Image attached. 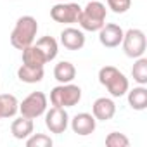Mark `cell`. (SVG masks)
Wrapping results in <instances>:
<instances>
[{
  "label": "cell",
  "mask_w": 147,
  "mask_h": 147,
  "mask_svg": "<svg viewBox=\"0 0 147 147\" xmlns=\"http://www.w3.org/2000/svg\"><path fill=\"white\" fill-rule=\"evenodd\" d=\"M36 33H38V21L33 16H21L18 18L14 30L11 33V45L18 50H23L28 45L35 43Z\"/></svg>",
  "instance_id": "6da1fadb"
},
{
  "label": "cell",
  "mask_w": 147,
  "mask_h": 147,
  "mask_svg": "<svg viewBox=\"0 0 147 147\" xmlns=\"http://www.w3.org/2000/svg\"><path fill=\"white\" fill-rule=\"evenodd\" d=\"M107 18V9L106 4L99 0H88L87 5L82 7L80 16H78V24L85 31H99L106 24Z\"/></svg>",
  "instance_id": "7a4b0ae2"
},
{
  "label": "cell",
  "mask_w": 147,
  "mask_h": 147,
  "mask_svg": "<svg viewBox=\"0 0 147 147\" xmlns=\"http://www.w3.org/2000/svg\"><path fill=\"white\" fill-rule=\"evenodd\" d=\"M99 83L107 88L111 97H123L126 95L130 83L128 78L125 76V73H121L114 66H102L99 69Z\"/></svg>",
  "instance_id": "3957f363"
},
{
  "label": "cell",
  "mask_w": 147,
  "mask_h": 147,
  "mask_svg": "<svg viewBox=\"0 0 147 147\" xmlns=\"http://www.w3.org/2000/svg\"><path fill=\"white\" fill-rule=\"evenodd\" d=\"M82 100V88L71 83H59L50 90V104L57 107H75Z\"/></svg>",
  "instance_id": "277c9868"
},
{
  "label": "cell",
  "mask_w": 147,
  "mask_h": 147,
  "mask_svg": "<svg viewBox=\"0 0 147 147\" xmlns=\"http://www.w3.org/2000/svg\"><path fill=\"white\" fill-rule=\"evenodd\" d=\"M121 45H123V50H125L126 57H130V59L142 57L145 54V49H147L145 33L138 28H130L128 31H125Z\"/></svg>",
  "instance_id": "5b68a950"
},
{
  "label": "cell",
  "mask_w": 147,
  "mask_h": 147,
  "mask_svg": "<svg viewBox=\"0 0 147 147\" xmlns=\"http://www.w3.org/2000/svg\"><path fill=\"white\" fill-rule=\"evenodd\" d=\"M47 106H49V97L43 92H31L26 99H23V102H19V113L24 118L36 119L42 114H45Z\"/></svg>",
  "instance_id": "8992f818"
},
{
  "label": "cell",
  "mask_w": 147,
  "mask_h": 147,
  "mask_svg": "<svg viewBox=\"0 0 147 147\" xmlns=\"http://www.w3.org/2000/svg\"><path fill=\"white\" fill-rule=\"evenodd\" d=\"M80 11L82 7L75 2H57L50 9V18L61 24H73V23H78Z\"/></svg>",
  "instance_id": "52a82bcc"
},
{
  "label": "cell",
  "mask_w": 147,
  "mask_h": 147,
  "mask_svg": "<svg viewBox=\"0 0 147 147\" xmlns=\"http://www.w3.org/2000/svg\"><path fill=\"white\" fill-rule=\"evenodd\" d=\"M45 126L50 133H64L69 126V114L64 107L52 106L49 111H45Z\"/></svg>",
  "instance_id": "ba28073f"
},
{
  "label": "cell",
  "mask_w": 147,
  "mask_h": 147,
  "mask_svg": "<svg viewBox=\"0 0 147 147\" xmlns=\"http://www.w3.org/2000/svg\"><path fill=\"white\" fill-rule=\"evenodd\" d=\"M69 125H71L73 133H76L80 137H87V135H92L95 131L97 119L90 113H78L73 116V119H69Z\"/></svg>",
  "instance_id": "9c48e42d"
},
{
  "label": "cell",
  "mask_w": 147,
  "mask_h": 147,
  "mask_svg": "<svg viewBox=\"0 0 147 147\" xmlns=\"http://www.w3.org/2000/svg\"><path fill=\"white\" fill-rule=\"evenodd\" d=\"M123 35H125V31H123V28L119 24L109 23V24H104L99 30V42L106 49H116V47L121 45Z\"/></svg>",
  "instance_id": "30bf717a"
},
{
  "label": "cell",
  "mask_w": 147,
  "mask_h": 147,
  "mask_svg": "<svg viewBox=\"0 0 147 147\" xmlns=\"http://www.w3.org/2000/svg\"><path fill=\"white\" fill-rule=\"evenodd\" d=\"M92 114L97 121H109L116 114V104L111 97H99L92 104Z\"/></svg>",
  "instance_id": "8fae6325"
},
{
  "label": "cell",
  "mask_w": 147,
  "mask_h": 147,
  "mask_svg": "<svg viewBox=\"0 0 147 147\" xmlns=\"http://www.w3.org/2000/svg\"><path fill=\"white\" fill-rule=\"evenodd\" d=\"M59 36H61L62 47L67 50H80L85 45V33L78 28H73V26L64 28Z\"/></svg>",
  "instance_id": "7c38bea8"
},
{
  "label": "cell",
  "mask_w": 147,
  "mask_h": 147,
  "mask_svg": "<svg viewBox=\"0 0 147 147\" xmlns=\"http://www.w3.org/2000/svg\"><path fill=\"white\" fill-rule=\"evenodd\" d=\"M33 130H35L33 119L24 118V116L16 118V119L11 123V133H12V137L18 138V140H26V138L33 133Z\"/></svg>",
  "instance_id": "4fadbf2b"
},
{
  "label": "cell",
  "mask_w": 147,
  "mask_h": 147,
  "mask_svg": "<svg viewBox=\"0 0 147 147\" xmlns=\"http://www.w3.org/2000/svg\"><path fill=\"white\" fill-rule=\"evenodd\" d=\"M128 106L133 111H144L147 107V88L145 85L133 87L131 90L128 88Z\"/></svg>",
  "instance_id": "5bb4252c"
},
{
  "label": "cell",
  "mask_w": 147,
  "mask_h": 147,
  "mask_svg": "<svg viewBox=\"0 0 147 147\" xmlns=\"http://www.w3.org/2000/svg\"><path fill=\"white\" fill-rule=\"evenodd\" d=\"M54 78L59 83H71L76 78V67L69 61H61L54 67Z\"/></svg>",
  "instance_id": "9a60e30c"
},
{
  "label": "cell",
  "mask_w": 147,
  "mask_h": 147,
  "mask_svg": "<svg viewBox=\"0 0 147 147\" xmlns=\"http://www.w3.org/2000/svg\"><path fill=\"white\" fill-rule=\"evenodd\" d=\"M23 52V64H26V66H33V67H43L45 64H47V59H45V55L42 54V50L35 45V43H31V45H28L26 49H23L21 50Z\"/></svg>",
  "instance_id": "2e32d148"
},
{
  "label": "cell",
  "mask_w": 147,
  "mask_h": 147,
  "mask_svg": "<svg viewBox=\"0 0 147 147\" xmlns=\"http://www.w3.org/2000/svg\"><path fill=\"white\" fill-rule=\"evenodd\" d=\"M19 113V102L12 94H0V119L14 118Z\"/></svg>",
  "instance_id": "e0dca14e"
},
{
  "label": "cell",
  "mask_w": 147,
  "mask_h": 147,
  "mask_svg": "<svg viewBox=\"0 0 147 147\" xmlns=\"http://www.w3.org/2000/svg\"><path fill=\"white\" fill-rule=\"evenodd\" d=\"M43 67H33V66H26L23 64L19 69H18V78L23 82V83H40L43 80Z\"/></svg>",
  "instance_id": "ac0fdd59"
},
{
  "label": "cell",
  "mask_w": 147,
  "mask_h": 147,
  "mask_svg": "<svg viewBox=\"0 0 147 147\" xmlns=\"http://www.w3.org/2000/svg\"><path fill=\"white\" fill-rule=\"evenodd\" d=\"M40 50H42V54L45 55V59H47V62H50V61H54L55 57H57V52H59V45H57V40L54 38V36H42L40 40H36V43H35Z\"/></svg>",
  "instance_id": "d6986e66"
},
{
  "label": "cell",
  "mask_w": 147,
  "mask_h": 147,
  "mask_svg": "<svg viewBox=\"0 0 147 147\" xmlns=\"http://www.w3.org/2000/svg\"><path fill=\"white\" fill-rule=\"evenodd\" d=\"M131 78L138 83V85H147V59L137 57L131 67Z\"/></svg>",
  "instance_id": "ffe728a7"
},
{
  "label": "cell",
  "mask_w": 147,
  "mask_h": 147,
  "mask_svg": "<svg viewBox=\"0 0 147 147\" xmlns=\"http://www.w3.org/2000/svg\"><path fill=\"white\" fill-rule=\"evenodd\" d=\"M52 144H54V140L45 133H31L26 138L28 147H52Z\"/></svg>",
  "instance_id": "44dd1931"
},
{
  "label": "cell",
  "mask_w": 147,
  "mask_h": 147,
  "mask_svg": "<svg viewBox=\"0 0 147 147\" xmlns=\"http://www.w3.org/2000/svg\"><path fill=\"white\" fill-rule=\"evenodd\" d=\"M106 145L107 147H128L130 145V140L125 133H119V131H111L107 137H106Z\"/></svg>",
  "instance_id": "7402d4cb"
},
{
  "label": "cell",
  "mask_w": 147,
  "mask_h": 147,
  "mask_svg": "<svg viewBox=\"0 0 147 147\" xmlns=\"http://www.w3.org/2000/svg\"><path fill=\"white\" fill-rule=\"evenodd\" d=\"M107 7L114 14H125L131 7V0H107Z\"/></svg>",
  "instance_id": "603a6c76"
},
{
  "label": "cell",
  "mask_w": 147,
  "mask_h": 147,
  "mask_svg": "<svg viewBox=\"0 0 147 147\" xmlns=\"http://www.w3.org/2000/svg\"><path fill=\"white\" fill-rule=\"evenodd\" d=\"M57 2H67V0H57Z\"/></svg>",
  "instance_id": "cb8c5ba5"
},
{
  "label": "cell",
  "mask_w": 147,
  "mask_h": 147,
  "mask_svg": "<svg viewBox=\"0 0 147 147\" xmlns=\"http://www.w3.org/2000/svg\"><path fill=\"white\" fill-rule=\"evenodd\" d=\"M87 2H88V0H87Z\"/></svg>",
  "instance_id": "d4e9b609"
}]
</instances>
